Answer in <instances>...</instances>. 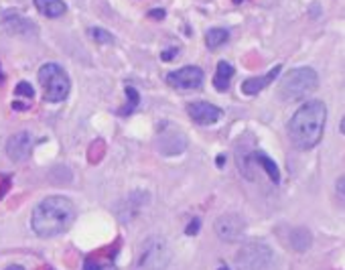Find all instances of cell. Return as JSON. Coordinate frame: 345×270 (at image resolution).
I'll return each mask as SVG.
<instances>
[{
	"mask_svg": "<svg viewBox=\"0 0 345 270\" xmlns=\"http://www.w3.org/2000/svg\"><path fill=\"white\" fill-rule=\"evenodd\" d=\"M75 222V205L63 195H51L39 201L33 209L30 228L39 238H55L71 228Z\"/></svg>",
	"mask_w": 345,
	"mask_h": 270,
	"instance_id": "6da1fadb",
	"label": "cell"
},
{
	"mask_svg": "<svg viewBox=\"0 0 345 270\" xmlns=\"http://www.w3.org/2000/svg\"><path fill=\"white\" fill-rule=\"evenodd\" d=\"M325 120H327V108L323 102L311 100L303 104L289 122V136L293 146L299 148V151L315 148L323 138Z\"/></svg>",
	"mask_w": 345,
	"mask_h": 270,
	"instance_id": "7a4b0ae2",
	"label": "cell"
},
{
	"mask_svg": "<svg viewBox=\"0 0 345 270\" xmlns=\"http://www.w3.org/2000/svg\"><path fill=\"white\" fill-rule=\"evenodd\" d=\"M319 85V75L311 67H297L291 69L285 77L280 79L278 96L285 102H297L307 98L311 92H315Z\"/></svg>",
	"mask_w": 345,
	"mask_h": 270,
	"instance_id": "3957f363",
	"label": "cell"
},
{
	"mask_svg": "<svg viewBox=\"0 0 345 270\" xmlns=\"http://www.w3.org/2000/svg\"><path fill=\"white\" fill-rule=\"evenodd\" d=\"M39 81H41L43 92H45L43 94L45 102L59 104L69 96L71 81H69L67 73L63 71V67H59L57 63H45L39 69Z\"/></svg>",
	"mask_w": 345,
	"mask_h": 270,
	"instance_id": "277c9868",
	"label": "cell"
},
{
	"mask_svg": "<svg viewBox=\"0 0 345 270\" xmlns=\"http://www.w3.org/2000/svg\"><path fill=\"white\" fill-rule=\"evenodd\" d=\"M171 262V248L161 236H150L140 244L136 256L138 270H165Z\"/></svg>",
	"mask_w": 345,
	"mask_h": 270,
	"instance_id": "5b68a950",
	"label": "cell"
},
{
	"mask_svg": "<svg viewBox=\"0 0 345 270\" xmlns=\"http://www.w3.org/2000/svg\"><path fill=\"white\" fill-rule=\"evenodd\" d=\"M272 262V250L264 242H248L236 256V264L242 270H264Z\"/></svg>",
	"mask_w": 345,
	"mask_h": 270,
	"instance_id": "8992f818",
	"label": "cell"
},
{
	"mask_svg": "<svg viewBox=\"0 0 345 270\" xmlns=\"http://www.w3.org/2000/svg\"><path fill=\"white\" fill-rule=\"evenodd\" d=\"M215 234L224 242H238L246 234V222L238 214H224L215 222Z\"/></svg>",
	"mask_w": 345,
	"mask_h": 270,
	"instance_id": "52a82bcc",
	"label": "cell"
},
{
	"mask_svg": "<svg viewBox=\"0 0 345 270\" xmlns=\"http://www.w3.org/2000/svg\"><path fill=\"white\" fill-rule=\"evenodd\" d=\"M169 85L177 89H199L203 85V71L195 65H187L167 75Z\"/></svg>",
	"mask_w": 345,
	"mask_h": 270,
	"instance_id": "ba28073f",
	"label": "cell"
},
{
	"mask_svg": "<svg viewBox=\"0 0 345 270\" xmlns=\"http://www.w3.org/2000/svg\"><path fill=\"white\" fill-rule=\"evenodd\" d=\"M148 201H150V195L146 191H132L122 203H118L116 214L124 224H128L148 205Z\"/></svg>",
	"mask_w": 345,
	"mask_h": 270,
	"instance_id": "9c48e42d",
	"label": "cell"
},
{
	"mask_svg": "<svg viewBox=\"0 0 345 270\" xmlns=\"http://www.w3.org/2000/svg\"><path fill=\"white\" fill-rule=\"evenodd\" d=\"M187 112H189V116L193 118V122H197L199 126L215 124L217 120L222 118V114H224L217 106H213L209 102H193V104H189Z\"/></svg>",
	"mask_w": 345,
	"mask_h": 270,
	"instance_id": "30bf717a",
	"label": "cell"
},
{
	"mask_svg": "<svg viewBox=\"0 0 345 270\" xmlns=\"http://www.w3.org/2000/svg\"><path fill=\"white\" fill-rule=\"evenodd\" d=\"M30 148H33V138H30V134L28 132H18V134H12L8 138L6 155L14 163H22L30 157Z\"/></svg>",
	"mask_w": 345,
	"mask_h": 270,
	"instance_id": "8fae6325",
	"label": "cell"
},
{
	"mask_svg": "<svg viewBox=\"0 0 345 270\" xmlns=\"http://www.w3.org/2000/svg\"><path fill=\"white\" fill-rule=\"evenodd\" d=\"M156 148L161 151V155L165 157H175V155H181L185 148H187V136L183 132H177V130H169L165 134H161L159 138V144Z\"/></svg>",
	"mask_w": 345,
	"mask_h": 270,
	"instance_id": "7c38bea8",
	"label": "cell"
},
{
	"mask_svg": "<svg viewBox=\"0 0 345 270\" xmlns=\"http://www.w3.org/2000/svg\"><path fill=\"white\" fill-rule=\"evenodd\" d=\"M280 71H282V67L280 65H274V69H270L266 75H258V77H248V79H244L242 81V94H246V96H256V94H260L262 89H266L274 79H276V75H280Z\"/></svg>",
	"mask_w": 345,
	"mask_h": 270,
	"instance_id": "4fadbf2b",
	"label": "cell"
},
{
	"mask_svg": "<svg viewBox=\"0 0 345 270\" xmlns=\"http://www.w3.org/2000/svg\"><path fill=\"white\" fill-rule=\"evenodd\" d=\"M234 65L228 63V61H219L217 63V69H215V75H213V85L217 92H226V89L232 85V79H234Z\"/></svg>",
	"mask_w": 345,
	"mask_h": 270,
	"instance_id": "5bb4252c",
	"label": "cell"
},
{
	"mask_svg": "<svg viewBox=\"0 0 345 270\" xmlns=\"http://www.w3.org/2000/svg\"><path fill=\"white\" fill-rule=\"evenodd\" d=\"M35 8L47 18H57L67 10L63 0H35Z\"/></svg>",
	"mask_w": 345,
	"mask_h": 270,
	"instance_id": "9a60e30c",
	"label": "cell"
},
{
	"mask_svg": "<svg viewBox=\"0 0 345 270\" xmlns=\"http://www.w3.org/2000/svg\"><path fill=\"white\" fill-rule=\"evenodd\" d=\"M4 22H6V26L10 28L12 33H18V35H28V33H35V24L33 22H28L26 18H22V16H18L16 12H6V16H4Z\"/></svg>",
	"mask_w": 345,
	"mask_h": 270,
	"instance_id": "2e32d148",
	"label": "cell"
},
{
	"mask_svg": "<svg viewBox=\"0 0 345 270\" xmlns=\"http://www.w3.org/2000/svg\"><path fill=\"white\" fill-rule=\"evenodd\" d=\"M311 244H313V234L307 228H295L291 232V246H293V250L305 252V250L311 248Z\"/></svg>",
	"mask_w": 345,
	"mask_h": 270,
	"instance_id": "e0dca14e",
	"label": "cell"
},
{
	"mask_svg": "<svg viewBox=\"0 0 345 270\" xmlns=\"http://www.w3.org/2000/svg\"><path fill=\"white\" fill-rule=\"evenodd\" d=\"M230 39V31L228 28H222V26H215V28H209L205 33V45L209 49H219L224 43H228Z\"/></svg>",
	"mask_w": 345,
	"mask_h": 270,
	"instance_id": "ac0fdd59",
	"label": "cell"
},
{
	"mask_svg": "<svg viewBox=\"0 0 345 270\" xmlns=\"http://www.w3.org/2000/svg\"><path fill=\"white\" fill-rule=\"evenodd\" d=\"M254 161L256 163H260V167L266 171V175L272 179L274 183H278L280 181V171H278V167H276V163L268 157V155H264V153H254Z\"/></svg>",
	"mask_w": 345,
	"mask_h": 270,
	"instance_id": "d6986e66",
	"label": "cell"
},
{
	"mask_svg": "<svg viewBox=\"0 0 345 270\" xmlns=\"http://www.w3.org/2000/svg\"><path fill=\"white\" fill-rule=\"evenodd\" d=\"M124 92H126V106L120 110V114L126 116V114H132V112L138 108L140 96H138V92H136V87H132V85H126V89H124Z\"/></svg>",
	"mask_w": 345,
	"mask_h": 270,
	"instance_id": "ffe728a7",
	"label": "cell"
},
{
	"mask_svg": "<svg viewBox=\"0 0 345 270\" xmlns=\"http://www.w3.org/2000/svg\"><path fill=\"white\" fill-rule=\"evenodd\" d=\"M87 35L96 41V43H102V45H112L114 43V35L108 33L106 28H100V26H89L87 28Z\"/></svg>",
	"mask_w": 345,
	"mask_h": 270,
	"instance_id": "44dd1931",
	"label": "cell"
},
{
	"mask_svg": "<svg viewBox=\"0 0 345 270\" xmlns=\"http://www.w3.org/2000/svg\"><path fill=\"white\" fill-rule=\"evenodd\" d=\"M16 96H24V98H33L35 96V89H33V85H30L28 81H20V83H16Z\"/></svg>",
	"mask_w": 345,
	"mask_h": 270,
	"instance_id": "7402d4cb",
	"label": "cell"
},
{
	"mask_svg": "<svg viewBox=\"0 0 345 270\" xmlns=\"http://www.w3.org/2000/svg\"><path fill=\"white\" fill-rule=\"evenodd\" d=\"M83 270H114V266H108V264H102L96 260H87L83 264Z\"/></svg>",
	"mask_w": 345,
	"mask_h": 270,
	"instance_id": "603a6c76",
	"label": "cell"
},
{
	"mask_svg": "<svg viewBox=\"0 0 345 270\" xmlns=\"http://www.w3.org/2000/svg\"><path fill=\"white\" fill-rule=\"evenodd\" d=\"M199 228H201V222L195 218V220H191V222H189V226L185 228V234H187V236H195V234L199 232Z\"/></svg>",
	"mask_w": 345,
	"mask_h": 270,
	"instance_id": "cb8c5ba5",
	"label": "cell"
},
{
	"mask_svg": "<svg viewBox=\"0 0 345 270\" xmlns=\"http://www.w3.org/2000/svg\"><path fill=\"white\" fill-rule=\"evenodd\" d=\"M177 53H179V49H169V51H165V53L161 55V59H165V61H171V59H173Z\"/></svg>",
	"mask_w": 345,
	"mask_h": 270,
	"instance_id": "d4e9b609",
	"label": "cell"
},
{
	"mask_svg": "<svg viewBox=\"0 0 345 270\" xmlns=\"http://www.w3.org/2000/svg\"><path fill=\"white\" fill-rule=\"evenodd\" d=\"M148 16H152V18H165V10L163 8H152L148 12Z\"/></svg>",
	"mask_w": 345,
	"mask_h": 270,
	"instance_id": "484cf974",
	"label": "cell"
},
{
	"mask_svg": "<svg viewBox=\"0 0 345 270\" xmlns=\"http://www.w3.org/2000/svg\"><path fill=\"white\" fill-rule=\"evenodd\" d=\"M343 185H345V179H343V177H339V181H337V191H339L341 199H343Z\"/></svg>",
	"mask_w": 345,
	"mask_h": 270,
	"instance_id": "4316f807",
	"label": "cell"
},
{
	"mask_svg": "<svg viewBox=\"0 0 345 270\" xmlns=\"http://www.w3.org/2000/svg\"><path fill=\"white\" fill-rule=\"evenodd\" d=\"M12 108H14V110H24L26 106H24V104H20V102H12Z\"/></svg>",
	"mask_w": 345,
	"mask_h": 270,
	"instance_id": "83f0119b",
	"label": "cell"
},
{
	"mask_svg": "<svg viewBox=\"0 0 345 270\" xmlns=\"http://www.w3.org/2000/svg\"><path fill=\"white\" fill-rule=\"evenodd\" d=\"M224 161H226V155H219L217 157V167H224Z\"/></svg>",
	"mask_w": 345,
	"mask_h": 270,
	"instance_id": "f1b7e54d",
	"label": "cell"
},
{
	"mask_svg": "<svg viewBox=\"0 0 345 270\" xmlns=\"http://www.w3.org/2000/svg\"><path fill=\"white\" fill-rule=\"evenodd\" d=\"M4 81V77H2V73H0V83H2Z\"/></svg>",
	"mask_w": 345,
	"mask_h": 270,
	"instance_id": "f546056e",
	"label": "cell"
},
{
	"mask_svg": "<svg viewBox=\"0 0 345 270\" xmlns=\"http://www.w3.org/2000/svg\"><path fill=\"white\" fill-rule=\"evenodd\" d=\"M219 270H228V268H219Z\"/></svg>",
	"mask_w": 345,
	"mask_h": 270,
	"instance_id": "4dcf8cb0",
	"label": "cell"
}]
</instances>
